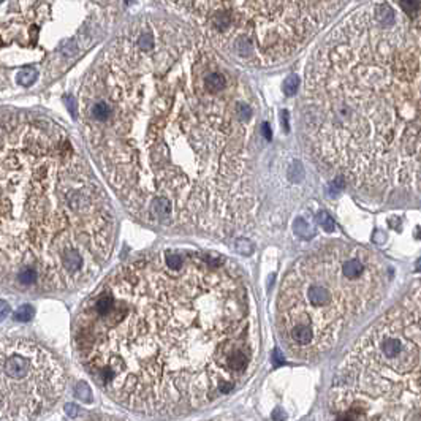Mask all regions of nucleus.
I'll use <instances>...</instances> for the list:
<instances>
[{
    "instance_id": "9b49d317",
    "label": "nucleus",
    "mask_w": 421,
    "mask_h": 421,
    "mask_svg": "<svg viewBox=\"0 0 421 421\" xmlns=\"http://www.w3.org/2000/svg\"><path fill=\"white\" fill-rule=\"evenodd\" d=\"M317 220L320 223V227L325 230V231H333L334 230V222L331 219V215L326 212V210H320L318 215H317Z\"/></svg>"
},
{
    "instance_id": "423d86ee",
    "label": "nucleus",
    "mask_w": 421,
    "mask_h": 421,
    "mask_svg": "<svg viewBox=\"0 0 421 421\" xmlns=\"http://www.w3.org/2000/svg\"><path fill=\"white\" fill-rule=\"evenodd\" d=\"M374 19L383 27H391L396 24V13L388 3H379L374 8Z\"/></svg>"
},
{
    "instance_id": "9d476101",
    "label": "nucleus",
    "mask_w": 421,
    "mask_h": 421,
    "mask_svg": "<svg viewBox=\"0 0 421 421\" xmlns=\"http://www.w3.org/2000/svg\"><path fill=\"white\" fill-rule=\"evenodd\" d=\"M298 87H299V78L296 76V74H290V76L283 81L282 90H283V94L287 97H291V95L296 94Z\"/></svg>"
},
{
    "instance_id": "f257e3e1",
    "label": "nucleus",
    "mask_w": 421,
    "mask_h": 421,
    "mask_svg": "<svg viewBox=\"0 0 421 421\" xmlns=\"http://www.w3.org/2000/svg\"><path fill=\"white\" fill-rule=\"evenodd\" d=\"M154 49L112 48L89 74L79 114L90 155L135 219L227 236L253 208L249 120L227 90L205 87L206 67Z\"/></svg>"
},
{
    "instance_id": "ddd939ff",
    "label": "nucleus",
    "mask_w": 421,
    "mask_h": 421,
    "mask_svg": "<svg viewBox=\"0 0 421 421\" xmlns=\"http://www.w3.org/2000/svg\"><path fill=\"white\" fill-rule=\"evenodd\" d=\"M236 250L241 255H250L252 250H253V247H252V244L247 239H239L236 243Z\"/></svg>"
},
{
    "instance_id": "f8f14e48",
    "label": "nucleus",
    "mask_w": 421,
    "mask_h": 421,
    "mask_svg": "<svg viewBox=\"0 0 421 421\" xmlns=\"http://www.w3.org/2000/svg\"><path fill=\"white\" fill-rule=\"evenodd\" d=\"M74 394H76V397L79 401H90V397H92V391H90V388L87 386V383H79V385L76 386V389H74Z\"/></svg>"
},
{
    "instance_id": "f03ea898",
    "label": "nucleus",
    "mask_w": 421,
    "mask_h": 421,
    "mask_svg": "<svg viewBox=\"0 0 421 421\" xmlns=\"http://www.w3.org/2000/svg\"><path fill=\"white\" fill-rule=\"evenodd\" d=\"M74 347L122 407L146 415L200 410L231 393L255 358L247 288L222 257L142 255L82 304Z\"/></svg>"
},
{
    "instance_id": "dca6fc26",
    "label": "nucleus",
    "mask_w": 421,
    "mask_h": 421,
    "mask_svg": "<svg viewBox=\"0 0 421 421\" xmlns=\"http://www.w3.org/2000/svg\"><path fill=\"white\" fill-rule=\"evenodd\" d=\"M417 271H421V260L417 263Z\"/></svg>"
},
{
    "instance_id": "39448f33",
    "label": "nucleus",
    "mask_w": 421,
    "mask_h": 421,
    "mask_svg": "<svg viewBox=\"0 0 421 421\" xmlns=\"http://www.w3.org/2000/svg\"><path fill=\"white\" fill-rule=\"evenodd\" d=\"M64 366L27 339H0V420H32L49 412L65 391Z\"/></svg>"
},
{
    "instance_id": "4468645a",
    "label": "nucleus",
    "mask_w": 421,
    "mask_h": 421,
    "mask_svg": "<svg viewBox=\"0 0 421 421\" xmlns=\"http://www.w3.org/2000/svg\"><path fill=\"white\" fill-rule=\"evenodd\" d=\"M10 314V306L6 301H0V321L5 320Z\"/></svg>"
},
{
    "instance_id": "2eb2a0df",
    "label": "nucleus",
    "mask_w": 421,
    "mask_h": 421,
    "mask_svg": "<svg viewBox=\"0 0 421 421\" xmlns=\"http://www.w3.org/2000/svg\"><path fill=\"white\" fill-rule=\"evenodd\" d=\"M64 409H65V413H67L69 417H76V415H78V410H79L74 404H65Z\"/></svg>"
},
{
    "instance_id": "0eeeda50",
    "label": "nucleus",
    "mask_w": 421,
    "mask_h": 421,
    "mask_svg": "<svg viewBox=\"0 0 421 421\" xmlns=\"http://www.w3.org/2000/svg\"><path fill=\"white\" fill-rule=\"evenodd\" d=\"M36 76H38V74H36L35 69H32V67H26L24 70H21L16 74V81L19 82L21 86L29 87V86H32L34 82L36 81Z\"/></svg>"
},
{
    "instance_id": "6e6552de",
    "label": "nucleus",
    "mask_w": 421,
    "mask_h": 421,
    "mask_svg": "<svg viewBox=\"0 0 421 421\" xmlns=\"http://www.w3.org/2000/svg\"><path fill=\"white\" fill-rule=\"evenodd\" d=\"M399 5L409 18H415L421 13V0H399Z\"/></svg>"
},
{
    "instance_id": "1a4fd4ad",
    "label": "nucleus",
    "mask_w": 421,
    "mask_h": 421,
    "mask_svg": "<svg viewBox=\"0 0 421 421\" xmlns=\"http://www.w3.org/2000/svg\"><path fill=\"white\" fill-rule=\"evenodd\" d=\"M35 317V311L34 307L30 304H24L21 306L19 309H16V312L13 314V318L16 321H21V323H26V321H30Z\"/></svg>"
},
{
    "instance_id": "20e7f679",
    "label": "nucleus",
    "mask_w": 421,
    "mask_h": 421,
    "mask_svg": "<svg viewBox=\"0 0 421 421\" xmlns=\"http://www.w3.org/2000/svg\"><path fill=\"white\" fill-rule=\"evenodd\" d=\"M388 271L375 253L331 243L304 255L285 276L277 328L290 353L315 358L331 350L379 303Z\"/></svg>"
},
{
    "instance_id": "7ed1b4c3",
    "label": "nucleus",
    "mask_w": 421,
    "mask_h": 421,
    "mask_svg": "<svg viewBox=\"0 0 421 421\" xmlns=\"http://www.w3.org/2000/svg\"><path fill=\"white\" fill-rule=\"evenodd\" d=\"M112 243L111 201L65 130L0 112V285L78 288L106 265Z\"/></svg>"
}]
</instances>
